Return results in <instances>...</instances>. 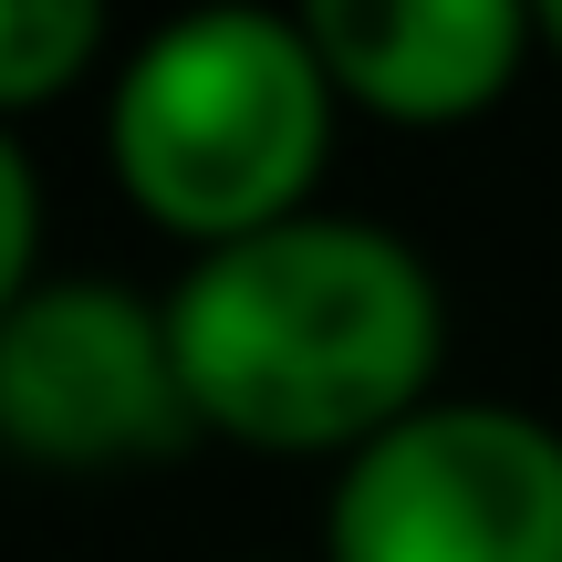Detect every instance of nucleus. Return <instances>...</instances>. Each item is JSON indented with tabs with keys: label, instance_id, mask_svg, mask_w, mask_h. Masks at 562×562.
I'll return each instance as SVG.
<instances>
[{
	"label": "nucleus",
	"instance_id": "f257e3e1",
	"mask_svg": "<svg viewBox=\"0 0 562 562\" xmlns=\"http://www.w3.org/2000/svg\"><path fill=\"white\" fill-rule=\"evenodd\" d=\"M167 344L199 427L364 459L438 375V281L364 220H281L178 281Z\"/></svg>",
	"mask_w": 562,
	"mask_h": 562
},
{
	"label": "nucleus",
	"instance_id": "f03ea898",
	"mask_svg": "<svg viewBox=\"0 0 562 562\" xmlns=\"http://www.w3.org/2000/svg\"><path fill=\"white\" fill-rule=\"evenodd\" d=\"M334 136V74L281 11H199L115 83V178L188 240H261L313 188Z\"/></svg>",
	"mask_w": 562,
	"mask_h": 562
},
{
	"label": "nucleus",
	"instance_id": "7ed1b4c3",
	"mask_svg": "<svg viewBox=\"0 0 562 562\" xmlns=\"http://www.w3.org/2000/svg\"><path fill=\"white\" fill-rule=\"evenodd\" d=\"M334 562H562V438L521 406H417L344 469Z\"/></svg>",
	"mask_w": 562,
	"mask_h": 562
},
{
	"label": "nucleus",
	"instance_id": "20e7f679",
	"mask_svg": "<svg viewBox=\"0 0 562 562\" xmlns=\"http://www.w3.org/2000/svg\"><path fill=\"white\" fill-rule=\"evenodd\" d=\"M188 406L167 313H146L115 281H53L21 292L0 323V448L53 469H115L188 448Z\"/></svg>",
	"mask_w": 562,
	"mask_h": 562
},
{
	"label": "nucleus",
	"instance_id": "39448f33",
	"mask_svg": "<svg viewBox=\"0 0 562 562\" xmlns=\"http://www.w3.org/2000/svg\"><path fill=\"white\" fill-rule=\"evenodd\" d=\"M302 32H313L334 94L396 125H459L501 104L521 53L542 42L531 11H510V0H313Z\"/></svg>",
	"mask_w": 562,
	"mask_h": 562
},
{
	"label": "nucleus",
	"instance_id": "423d86ee",
	"mask_svg": "<svg viewBox=\"0 0 562 562\" xmlns=\"http://www.w3.org/2000/svg\"><path fill=\"white\" fill-rule=\"evenodd\" d=\"M104 53V11L94 0H0V115L42 104Z\"/></svg>",
	"mask_w": 562,
	"mask_h": 562
},
{
	"label": "nucleus",
	"instance_id": "0eeeda50",
	"mask_svg": "<svg viewBox=\"0 0 562 562\" xmlns=\"http://www.w3.org/2000/svg\"><path fill=\"white\" fill-rule=\"evenodd\" d=\"M32 229H42L32 167H21V146L0 136V323H11V302H21V271H32Z\"/></svg>",
	"mask_w": 562,
	"mask_h": 562
},
{
	"label": "nucleus",
	"instance_id": "6e6552de",
	"mask_svg": "<svg viewBox=\"0 0 562 562\" xmlns=\"http://www.w3.org/2000/svg\"><path fill=\"white\" fill-rule=\"evenodd\" d=\"M531 32H542V42H552V53H562V0H552V11H531Z\"/></svg>",
	"mask_w": 562,
	"mask_h": 562
}]
</instances>
